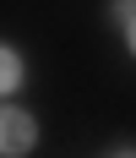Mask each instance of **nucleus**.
Masks as SVG:
<instances>
[{
    "mask_svg": "<svg viewBox=\"0 0 136 158\" xmlns=\"http://www.w3.org/2000/svg\"><path fill=\"white\" fill-rule=\"evenodd\" d=\"M22 82H27V60H22V49H16V44H0V104L22 93Z\"/></svg>",
    "mask_w": 136,
    "mask_h": 158,
    "instance_id": "f03ea898",
    "label": "nucleus"
},
{
    "mask_svg": "<svg viewBox=\"0 0 136 158\" xmlns=\"http://www.w3.org/2000/svg\"><path fill=\"white\" fill-rule=\"evenodd\" d=\"M38 147V120L22 104H0V158H27Z\"/></svg>",
    "mask_w": 136,
    "mask_h": 158,
    "instance_id": "f257e3e1",
    "label": "nucleus"
},
{
    "mask_svg": "<svg viewBox=\"0 0 136 158\" xmlns=\"http://www.w3.org/2000/svg\"><path fill=\"white\" fill-rule=\"evenodd\" d=\"M114 158H136V147H120V153H114Z\"/></svg>",
    "mask_w": 136,
    "mask_h": 158,
    "instance_id": "20e7f679",
    "label": "nucleus"
},
{
    "mask_svg": "<svg viewBox=\"0 0 136 158\" xmlns=\"http://www.w3.org/2000/svg\"><path fill=\"white\" fill-rule=\"evenodd\" d=\"M120 33H125V49H131V60H136V11L120 22Z\"/></svg>",
    "mask_w": 136,
    "mask_h": 158,
    "instance_id": "7ed1b4c3",
    "label": "nucleus"
}]
</instances>
